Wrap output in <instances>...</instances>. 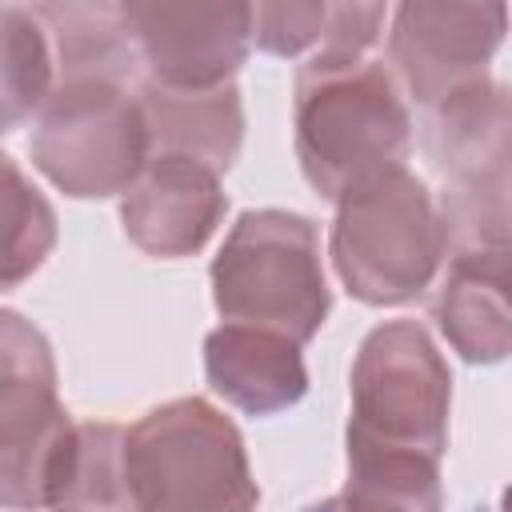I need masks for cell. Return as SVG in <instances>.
<instances>
[{"instance_id": "5", "label": "cell", "mask_w": 512, "mask_h": 512, "mask_svg": "<svg viewBox=\"0 0 512 512\" xmlns=\"http://www.w3.org/2000/svg\"><path fill=\"white\" fill-rule=\"evenodd\" d=\"M452 412V372L420 320L376 324L348 372V456L396 452L428 464L444 460Z\"/></svg>"}, {"instance_id": "19", "label": "cell", "mask_w": 512, "mask_h": 512, "mask_svg": "<svg viewBox=\"0 0 512 512\" xmlns=\"http://www.w3.org/2000/svg\"><path fill=\"white\" fill-rule=\"evenodd\" d=\"M384 24H388V4H328L324 36L316 52L368 56L384 36Z\"/></svg>"}, {"instance_id": "16", "label": "cell", "mask_w": 512, "mask_h": 512, "mask_svg": "<svg viewBox=\"0 0 512 512\" xmlns=\"http://www.w3.org/2000/svg\"><path fill=\"white\" fill-rule=\"evenodd\" d=\"M56 88V52L36 8L0 4V136L36 120Z\"/></svg>"}, {"instance_id": "10", "label": "cell", "mask_w": 512, "mask_h": 512, "mask_svg": "<svg viewBox=\"0 0 512 512\" xmlns=\"http://www.w3.org/2000/svg\"><path fill=\"white\" fill-rule=\"evenodd\" d=\"M140 76L160 88L232 84L252 52V4L128 0L120 4Z\"/></svg>"}, {"instance_id": "8", "label": "cell", "mask_w": 512, "mask_h": 512, "mask_svg": "<svg viewBox=\"0 0 512 512\" xmlns=\"http://www.w3.org/2000/svg\"><path fill=\"white\" fill-rule=\"evenodd\" d=\"M28 156L72 200L124 196L152 156L136 84L60 80L32 120Z\"/></svg>"}, {"instance_id": "17", "label": "cell", "mask_w": 512, "mask_h": 512, "mask_svg": "<svg viewBox=\"0 0 512 512\" xmlns=\"http://www.w3.org/2000/svg\"><path fill=\"white\" fill-rule=\"evenodd\" d=\"M60 236L56 208L28 180V172L0 152V292L32 280Z\"/></svg>"}, {"instance_id": "9", "label": "cell", "mask_w": 512, "mask_h": 512, "mask_svg": "<svg viewBox=\"0 0 512 512\" xmlns=\"http://www.w3.org/2000/svg\"><path fill=\"white\" fill-rule=\"evenodd\" d=\"M508 32L500 0H404L388 8V72L420 108L488 76Z\"/></svg>"}, {"instance_id": "12", "label": "cell", "mask_w": 512, "mask_h": 512, "mask_svg": "<svg viewBox=\"0 0 512 512\" xmlns=\"http://www.w3.org/2000/svg\"><path fill=\"white\" fill-rule=\"evenodd\" d=\"M204 376L208 388L244 416H280L308 396L300 344L248 324H216L204 336Z\"/></svg>"}, {"instance_id": "1", "label": "cell", "mask_w": 512, "mask_h": 512, "mask_svg": "<svg viewBox=\"0 0 512 512\" xmlns=\"http://www.w3.org/2000/svg\"><path fill=\"white\" fill-rule=\"evenodd\" d=\"M292 144L308 188L336 204L408 160L412 108L384 60L312 52L292 80Z\"/></svg>"}, {"instance_id": "13", "label": "cell", "mask_w": 512, "mask_h": 512, "mask_svg": "<svg viewBox=\"0 0 512 512\" xmlns=\"http://www.w3.org/2000/svg\"><path fill=\"white\" fill-rule=\"evenodd\" d=\"M444 264L432 300L440 336L468 364H500L512 352L508 248L452 252Z\"/></svg>"}, {"instance_id": "11", "label": "cell", "mask_w": 512, "mask_h": 512, "mask_svg": "<svg viewBox=\"0 0 512 512\" xmlns=\"http://www.w3.org/2000/svg\"><path fill=\"white\" fill-rule=\"evenodd\" d=\"M228 192L220 172L188 156H148L120 196L124 236L156 260L196 256L224 224Z\"/></svg>"}, {"instance_id": "2", "label": "cell", "mask_w": 512, "mask_h": 512, "mask_svg": "<svg viewBox=\"0 0 512 512\" xmlns=\"http://www.w3.org/2000/svg\"><path fill=\"white\" fill-rule=\"evenodd\" d=\"M132 512H256L260 488L232 416L204 396H176L124 424Z\"/></svg>"}, {"instance_id": "7", "label": "cell", "mask_w": 512, "mask_h": 512, "mask_svg": "<svg viewBox=\"0 0 512 512\" xmlns=\"http://www.w3.org/2000/svg\"><path fill=\"white\" fill-rule=\"evenodd\" d=\"M76 440L48 336L0 308V508L48 512Z\"/></svg>"}, {"instance_id": "3", "label": "cell", "mask_w": 512, "mask_h": 512, "mask_svg": "<svg viewBox=\"0 0 512 512\" xmlns=\"http://www.w3.org/2000/svg\"><path fill=\"white\" fill-rule=\"evenodd\" d=\"M328 260L344 292L368 308L412 304L448 260L436 196L408 164L388 168L336 200Z\"/></svg>"}, {"instance_id": "4", "label": "cell", "mask_w": 512, "mask_h": 512, "mask_svg": "<svg viewBox=\"0 0 512 512\" xmlns=\"http://www.w3.org/2000/svg\"><path fill=\"white\" fill-rule=\"evenodd\" d=\"M208 280L224 324L264 328L300 348L332 312L320 228L292 208L240 212L208 268Z\"/></svg>"}, {"instance_id": "15", "label": "cell", "mask_w": 512, "mask_h": 512, "mask_svg": "<svg viewBox=\"0 0 512 512\" xmlns=\"http://www.w3.org/2000/svg\"><path fill=\"white\" fill-rule=\"evenodd\" d=\"M48 28L60 80H116L136 84L140 60L124 28L120 4H32Z\"/></svg>"}, {"instance_id": "14", "label": "cell", "mask_w": 512, "mask_h": 512, "mask_svg": "<svg viewBox=\"0 0 512 512\" xmlns=\"http://www.w3.org/2000/svg\"><path fill=\"white\" fill-rule=\"evenodd\" d=\"M136 100L152 156H188L212 172H228L244 144V100L236 84L220 88H160L136 80Z\"/></svg>"}, {"instance_id": "18", "label": "cell", "mask_w": 512, "mask_h": 512, "mask_svg": "<svg viewBox=\"0 0 512 512\" xmlns=\"http://www.w3.org/2000/svg\"><path fill=\"white\" fill-rule=\"evenodd\" d=\"M324 0H272V4H252V44L268 56L292 60L304 56L308 48H320L324 36Z\"/></svg>"}, {"instance_id": "6", "label": "cell", "mask_w": 512, "mask_h": 512, "mask_svg": "<svg viewBox=\"0 0 512 512\" xmlns=\"http://www.w3.org/2000/svg\"><path fill=\"white\" fill-rule=\"evenodd\" d=\"M420 148L440 180V192L432 196L448 232V256L508 248V88L496 76H484L424 108Z\"/></svg>"}]
</instances>
